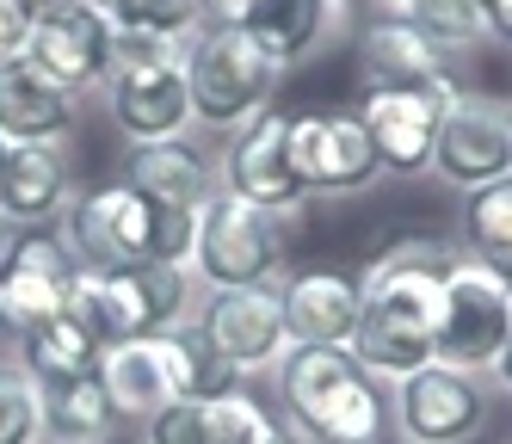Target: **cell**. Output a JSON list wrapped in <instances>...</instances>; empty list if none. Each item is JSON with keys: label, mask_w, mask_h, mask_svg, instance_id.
Returning <instances> with one entry per match:
<instances>
[{"label": "cell", "mask_w": 512, "mask_h": 444, "mask_svg": "<svg viewBox=\"0 0 512 444\" xmlns=\"http://www.w3.org/2000/svg\"><path fill=\"white\" fill-rule=\"evenodd\" d=\"M463 87L451 81H438V87H420V93H371V99H358V118L364 130H371L377 142V161L383 173L395 179H420L432 173V142H438V124H445V111Z\"/></svg>", "instance_id": "obj_15"}, {"label": "cell", "mask_w": 512, "mask_h": 444, "mask_svg": "<svg viewBox=\"0 0 512 444\" xmlns=\"http://www.w3.org/2000/svg\"><path fill=\"white\" fill-rule=\"evenodd\" d=\"M99 383L112 395V407L124 420H149L161 414L167 401H179V383H173V358H167V333L155 340H118L99 352Z\"/></svg>", "instance_id": "obj_22"}, {"label": "cell", "mask_w": 512, "mask_h": 444, "mask_svg": "<svg viewBox=\"0 0 512 444\" xmlns=\"http://www.w3.org/2000/svg\"><path fill=\"white\" fill-rule=\"evenodd\" d=\"M216 179H223V192L260 204V210L297 216V204L309 192H303L297 167H290V118L278 105H266L260 118H247L241 130H229L223 161H216Z\"/></svg>", "instance_id": "obj_11"}, {"label": "cell", "mask_w": 512, "mask_h": 444, "mask_svg": "<svg viewBox=\"0 0 512 444\" xmlns=\"http://www.w3.org/2000/svg\"><path fill=\"white\" fill-rule=\"evenodd\" d=\"M192 327L241 370V377H253V370H272V364L290 352V327H284L278 284L204 290V303H198V321H192Z\"/></svg>", "instance_id": "obj_13"}, {"label": "cell", "mask_w": 512, "mask_h": 444, "mask_svg": "<svg viewBox=\"0 0 512 444\" xmlns=\"http://www.w3.org/2000/svg\"><path fill=\"white\" fill-rule=\"evenodd\" d=\"M438 81H445V50H438L414 19L383 13L377 25L358 31V99L420 93V87H438Z\"/></svg>", "instance_id": "obj_17"}, {"label": "cell", "mask_w": 512, "mask_h": 444, "mask_svg": "<svg viewBox=\"0 0 512 444\" xmlns=\"http://www.w3.org/2000/svg\"><path fill=\"white\" fill-rule=\"evenodd\" d=\"M142 444H229L223 401H167L142 420Z\"/></svg>", "instance_id": "obj_28"}, {"label": "cell", "mask_w": 512, "mask_h": 444, "mask_svg": "<svg viewBox=\"0 0 512 444\" xmlns=\"http://www.w3.org/2000/svg\"><path fill=\"white\" fill-rule=\"evenodd\" d=\"M290 167H297L303 192H364L383 161L377 142L364 130L358 111H297L290 118Z\"/></svg>", "instance_id": "obj_12"}, {"label": "cell", "mask_w": 512, "mask_h": 444, "mask_svg": "<svg viewBox=\"0 0 512 444\" xmlns=\"http://www.w3.org/2000/svg\"><path fill=\"white\" fill-rule=\"evenodd\" d=\"M494 383L512 395V333H506V346H500V358H494Z\"/></svg>", "instance_id": "obj_35"}, {"label": "cell", "mask_w": 512, "mask_h": 444, "mask_svg": "<svg viewBox=\"0 0 512 444\" xmlns=\"http://www.w3.org/2000/svg\"><path fill=\"white\" fill-rule=\"evenodd\" d=\"M31 19H38V0H0V62H19L25 56Z\"/></svg>", "instance_id": "obj_32"}, {"label": "cell", "mask_w": 512, "mask_h": 444, "mask_svg": "<svg viewBox=\"0 0 512 444\" xmlns=\"http://www.w3.org/2000/svg\"><path fill=\"white\" fill-rule=\"evenodd\" d=\"M235 13H241V0H198L204 25H235Z\"/></svg>", "instance_id": "obj_34"}, {"label": "cell", "mask_w": 512, "mask_h": 444, "mask_svg": "<svg viewBox=\"0 0 512 444\" xmlns=\"http://www.w3.org/2000/svg\"><path fill=\"white\" fill-rule=\"evenodd\" d=\"M62 315H75L99 346L155 340V333H173L192 321V266H161V259L112 266V272L75 266Z\"/></svg>", "instance_id": "obj_4"}, {"label": "cell", "mask_w": 512, "mask_h": 444, "mask_svg": "<svg viewBox=\"0 0 512 444\" xmlns=\"http://www.w3.org/2000/svg\"><path fill=\"white\" fill-rule=\"evenodd\" d=\"M68 284H75V259L62 241H50L44 229L13 241V253L0 259V327L7 333H31L50 315H62Z\"/></svg>", "instance_id": "obj_16"}, {"label": "cell", "mask_w": 512, "mask_h": 444, "mask_svg": "<svg viewBox=\"0 0 512 444\" xmlns=\"http://www.w3.org/2000/svg\"><path fill=\"white\" fill-rule=\"evenodd\" d=\"M7 161H13V142H7V136H0V173H7Z\"/></svg>", "instance_id": "obj_38"}, {"label": "cell", "mask_w": 512, "mask_h": 444, "mask_svg": "<svg viewBox=\"0 0 512 444\" xmlns=\"http://www.w3.org/2000/svg\"><path fill=\"white\" fill-rule=\"evenodd\" d=\"M112 50H118V19L99 0H38L25 62L38 74H50L56 87H68V93L105 87Z\"/></svg>", "instance_id": "obj_9"}, {"label": "cell", "mask_w": 512, "mask_h": 444, "mask_svg": "<svg viewBox=\"0 0 512 444\" xmlns=\"http://www.w3.org/2000/svg\"><path fill=\"white\" fill-rule=\"evenodd\" d=\"M124 185H130V192H142L149 204H173V210H198L216 192L210 167L186 148V136H179V142H142V148H130Z\"/></svg>", "instance_id": "obj_23"}, {"label": "cell", "mask_w": 512, "mask_h": 444, "mask_svg": "<svg viewBox=\"0 0 512 444\" xmlns=\"http://www.w3.org/2000/svg\"><path fill=\"white\" fill-rule=\"evenodd\" d=\"M297 216L260 210L235 192H210L198 204V241H192V278L204 290H241V284H278L290 259Z\"/></svg>", "instance_id": "obj_6"}, {"label": "cell", "mask_w": 512, "mask_h": 444, "mask_svg": "<svg viewBox=\"0 0 512 444\" xmlns=\"http://www.w3.org/2000/svg\"><path fill=\"white\" fill-rule=\"evenodd\" d=\"M186 87H192V124L229 136L272 105L278 68L241 25H198L186 37Z\"/></svg>", "instance_id": "obj_7"}, {"label": "cell", "mask_w": 512, "mask_h": 444, "mask_svg": "<svg viewBox=\"0 0 512 444\" xmlns=\"http://www.w3.org/2000/svg\"><path fill=\"white\" fill-rule=\"evenodd\" d=\"M482 13H488V37L512 50V0H482Z\"/></svg>", "instance_id": "obj_33"}, {"label": "cell", "mask_w": 512, "mask_h": 444, "mask_svg": "<svg viewBox=\"0 0 512 444\" xmlns=\"http://www.w3.org/2000/svg\"><path fill=\"white\" fill-rule=\"evenodd\" d=\"M389 426L401 444H469L488 426V395L475 370L426 364L389 389Z\"/></svg>", "instance_id": "obj_10"}, {"label": "cell", "mask_w": 512, "mask_h": 444, "mask_svg": "<svg viewBox=\"0 0 512 444\" xmlns=\"http://www.w3.org/2000/svg\"><path fill=\"white\" fill-rule=\"evenodd\" d=\"M75 198V167H68L62 142H25L13 148L7 173H0V216L19 229H50Z\"/></svg>", "instance_id": "obj_21"}, {"label": "cell", "mask_w": 512, "mask_h": 444, "mask_svg": "<svg viewBox=\"0 0 512 444\" xmlns=\"http://www.w3.org/2000/svg\"><path fill=\"white\" fill-rule=\"evenodd\" d=\"M457 247L438 235H401L389 241L358 278V327L352 358L377 383H401L414 370L438 364V290H445Z\"/></svg>", "instance_id": "obj_1"}, {"label": "cell", "mask_w": 512, "mask_h": 444, "mask_svg": "<svg viewBox=\"0 0 512 444\" xmlns=\"http://www.w3.org/2000/svg\"><path fill=\"white\" fill-rule=\"evenodd\" d=\"M432 173L457 185V192H475L488 179H506L512 173V124H506V105L488 99V93H457L445 124H438V142H432Z\"/></svg>", "instance_id": "obj_14"}, {"label": "cell", "mask_w": 512, "mask_h": 444, "mask_svg": "<svg viewBox=\"0 0 512 444\" xmlns=\"http://www.w3.org/2000/svg\"><path fill=\"white\" fill-rule=\"evenodd\" d=\"M99 340L75 321V315H50L44 327H31L19 333V364H25V377L50 389V383H75V377H93L99 370Z\"/></svg>", "instance_id": "obj_24"}, {"label": "cell", "mask_w": 512, "mask_h": 444, "mask_svg": "<svg viewBox=\"0 0 512 444\" xmlns=\"http://www.w3.org/2000/svg\"><path fill=\"white\" fill-rule=\"evenodd\" d=\"M463 247L469 259L512 278V173L463 192Z\"/></svg>", "instance_id": "obj_26"}, {"label": "cell", "mask_w": 512, "mask_h": 444, "mask_svg": "<svg viewBox=\"0 0 512 444\" xmlns=\"http://www.w3.org/2000/svg\"><path fill=\"white\" fill-rule=\"evenodd\" d=\"M136 444H142V438H136Z\"/></svg>", "instance_id": "obj_40"}, {"label": "cell", "mask_w": 512, "mask_h": 444, "mask_svg": "<svg viewBox=\"0 0 512 444\" xmlns=\"http://www.w3.org/2000/svg\"><path fill=\"white\" fill-rule=\"evenodd\" d=\"M272 370L303 444H389V395L346 346H290Z\"/></svg>", "instance_id": "obj_2"}, {"label": "cell", "mask_w": 512, "mask_h": 444, "mask_svg": "<svg viewBox=\"0 0 512 444\" xmlns=\"http://www.w3.org/2000/svg\"><path fill=\"white\" fill-rule=\"evenodd\" d=\"M192 241H198V210L149 204L142 192H130L124 179L68 198V210H62V247L87 272L142 266V259L192 266Z\"/></svg>", "instance_id": "obj_3"}, {"label": "cell", "mask_w": 512, "mask_h": 444, "mask_svg": "<svg viewBox=\"0 0 512 444\" xmlns=\"http://www.w3.org/2000/svg\"><path fill=\"white\" fill-rule=\"evenodd\" d=\"M186 37H167V31H118L112 74H105L99 93H105L112 124L130 136V148H142V142H179V136L192 130Z\"/></svg>", "instance_id": "obj_5"}, {"label": "cell", "mask_w": 512, "mask_h": 444, "mask_svg": "<svg viewBox=\"0 0 512 444\" xmlns=\"http://www.w3.org/2000/svg\"><path fill=\"white\" fill-rule=\"evenodd\" d=\"M438 50H475L488 44V13L482 0H420V7L408 13Z\"/></svg>", "instance_id": "obj_29"}, {"label": "cell", "mask_w": 512, "mask_h": 444, "mask_svg": "<svg viewBox=\"0 0 512 444\" xmlns=\"http://www.w3.org/2000/svg\"><path fill=\"white\" fill-rule=\"evenodd\" d=\"M340 19H346V0H241V13H235V25L266 50L278 74L309 62L340 31Z\"/></svg>", "instance_id": "obj_19"}, {"label": "cell", "mask_w": 512, "mask_h": 444, "mask_svg": "<svg viewBox=\"0 0 512 444\" xmlns=\"http://www.w3.org/2000/svg\"><path fill=\"white\" fill-rule=\"evenodd\" d=\"M81 124V93L56 87L50 74H38L25 56L0 62V136L13 148L25 142H62Z\"/></svg>", "instance_id": "obj_20"}, {"label": "cell", "mask_w": 512, "mask_h": 444, "mask_svg": "<svg viewBox=\"0 0 512 444\" xmlns=\"http://www.w3.org/2000/svg\"><path fill=\"white\" fill-rule=\"evenodd\" d=\"M383 7H389V13H401V19H408V13L420 7V0H383Z\"/></svg>", "instance_id": "obj_37"}, {"label": "cell", "mask_w": 512, "mask_h": 444, "mask_svg": "<svg viewBox=\"0 0 512 444\" xmlns=\"http://www.w3.org/2000/svg\"><path fill=\"white\" fill-rule=\"evenodd\" d=\"M105 13L118 19V31H167V37H186L198 31V0H99Z\"/></svg>", "instance_id": "obj_31"}, {"label": "cell", "mask_w": 512, "mask_h": 444, "mask_svg": "<svg viewBox=\"0 0 512 444\" xmlns=\"http://www.w3.org/2000/svg\"><path fill=\"white\" fill-rule=\"evenodd\" d=\"M167 358H173L179 401H223V395L241 389V370L216 352L198 327H173V333H167Z\"/></svg>", "instance_id": "obj_27"}, {"label": "cell", "mask_w": 512, "mask_h": 444, "mask_svg": "<svg viewBox=\"0 0 512 444\" xmlns=\"http://www.w3.org/2000/svg\"><path fill=\"white\" fill-rule=\"evenodd\" d=\"M278 303H284L290 346H352V327H358V278L352 272H334V266L290 272L278 284Z\"/></svg>", "instance_id": "obj_18"}, {"label": "cell", "mask_w": 512, "mask_h": 444, "mask_svg": "<svg viewBox=\"0 0 512 444\" xmlns=\"http://www.w3.org/2000/svg\"><path fill=\"white\" fill-rule=\"evenodd\" d=\"M7 253H13V222L0 216V259H7Z\"/></svg>", "instance_id": "obj_36"}, {"label": "cell", "mask_w": 512, "mask_h": 444, "mask_svg": "<svg viewBox=\"0 0 512 444\" xmlns=\"http://www.w3.org/2000/svg\"><path fill=\"white\" fill-rule=\"evenodd\" d=\"M506 333H512V278L457 253L445 290H438V364L482 377V370H494Z\"/></svg>", "instance_id": "obj_8"}, {"label": "cell", "mask_w": 512, "mask_h": 444, "mask_svg": "<svg viewBox=\"0 0 512 444\" xmlns=\"http://www.w3.org/2000/svg\"><path fill=\"white\" fill-rule=\"evenodd\" d=\"M118 426H124V414L105 395L99 370L44 389V444H112Z\"/></svg>", "instance_id": "obj_25"}, {"label": "cell", "mask_w": 512, "mask_h": 444, "mask_svg": "<svg viewBox=\"0 0 512 444\" xmlns=\"http://www.w3.org/2000/svg\"><path fill=\"white\" fill-rule=\"evenodd\" d=\"M506 124H512V105H506Z\"/></svg>", "instance_id": "obj_39"}, {"label": "cell", "mask_w": 512, "mask_h": 444, "mask_svg": "<svg viewBox=\"0 0 512 444\" xmlns=\"http://www.w3.org/2000/svg\"><path fill=\"white\" fill-rule=\"evenodd\" d=\"M0 444H44V389L25 364H0Z\"/></svg>", "instance_id": "obj_30"}]
</instances>
